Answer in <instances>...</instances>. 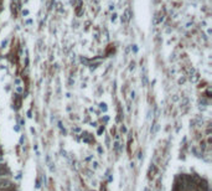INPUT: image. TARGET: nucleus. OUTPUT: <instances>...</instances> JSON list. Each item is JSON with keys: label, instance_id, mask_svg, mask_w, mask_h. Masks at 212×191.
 Wrapping results in <instances>:
<instances>
[{"label": "nucleus", "instance_id": "1", "mask_svg": "<svg viewBox=\"0 0 212 191\" xmlns=\"http://www.w3.org/2000/svg\"><path fill=\"white\" fill-rule=\"evenodd\" d=\"M11 182L9 180H4V179H0V190H4L6 187H9L10 186Z\"/></svg>", "mask_w": 212, "mask_h": 191}, {"label": "nucleus", "instance_id": "2", "mask_svg": "<svg viewBox=\"0 0 212 191\" xmlns=\"http://www.w3.org/2000/svg\"><path fill=\"white\" fill-rule=\"evenodd\" d=\"M129 19H130V16H129V11L126 10V11H125V14H124V16L122 18V21H123V22H128V21H129Z\"/></svg>", "mask_w": 212, "mask_h": 191}, {"label": "nucleus", "instance_id": "3", "mask_svg": "<svg viewBox=\"0 0 212 191\" xmlns=\"http://www.w3.org/2000/svg\"><path fill=\"white\" fill-rule=\"evenodd\" d=\"M100 108H102V109H107V107H106V104H100Z\"/></svg>", "mask_w": 212, "mask_h": 191}]
</instances>
